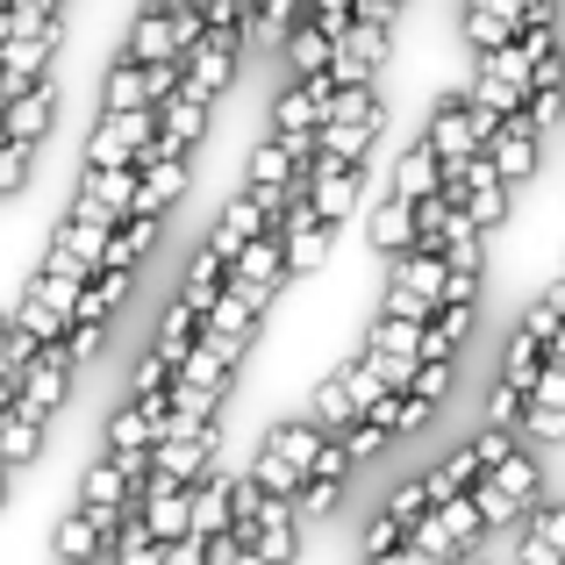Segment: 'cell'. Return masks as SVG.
<instances>
[{
	"mask_svg": "<svg viewBox=\"0 0 565 565\" xmlns=\"http://www.w3.org/2000/svg\"><path fill=\"white\" fill-rule=\"evenodd\" d=\"M530 86H537V65H530L523 36L494 43V51H472V86H466V94L480 100V108L515 115V108H530Z\"/></svg>",
	"mask_w": 565,
	"mask_h": 565,
	"instance_id": "7a4b0ae2",
	"label": "cell"
},
{
	"mask_svg": "<svg viewBox=\"0 0 565 565\" xmlns=\"http://www.w3.org/2000/svg\"><path fill=\"white\" fill-rule=\"evenodd\" d=\"M437 250H444V258H451V273H487V230H480V222L466 215V207H458V215L444 222Z\"/></svg>",
	"mask_w": 565,
	"mask_h": 565,
	"instance_id": "cb8c5ba5",
	"label": "cell"
},
{
	"mask_svg": "<svg viewBox=\"0 0 565 565\" xmlns=\"http://www.w3.org/2000/svg\"><path fill=\"white\" fill-rule=\"evenodd\" d=\"M279 51H287V79H308V72H330L337 36H330V22H322V14L308 8L301 22L287 29V43H279Z\"/></svg>",
	"mask_w": 565,
	"mask_h": 565,
	"instance_id": "2e32d148",
	"label": "cell"
},
{
	"mask_svg": "<svg viewBox=\"0 0 565 565\" xmlns=\"http://www.w3.org/2000/svg\"><path fill=\"white\" fill-rule=\"evenodd\" d=\"M308 14V0H258V14L244 22V36L250 43H287V29Z\"/></svg>",
	"mask_w": 565,
	"mask_h": 565,
	"instance_id": "1f68e13d",
	"label": "cell"
},
{
	"mask_svg": "<svg viewBox=\"0 0 565 565\" xmlns=\"http://www.w3.org/2000/svg\"><path fill=\"white\" fill-rule=\"evenodd\" d=\"M108 236H115V215H100V207H72L65 230H57V244L79 250L86 265H100V258H108Z\"/></svg>",
	"mask_w": 565,
	"mask_h": 565,
	"instance_id": "d4e9b609",
	"label": "cell"
},
{
	"mask_svg": "<svg viewBox=\"0 0 565 565\" xmlns=\"http://www.w3.org/2000/svg\"><path fill=\"white\" fill-rule=\"evenodd\" d=\"M86 565H115V558H86Z\"/></svg>",
	"mask_w": 565,
	"mask_h": 565,
	"instance_id": "f907efd6",
	"label": "cell"
},
{
	"mask_svg": "<svg viewBox=\"0 0 565 565\" xmlns=\"http://www.w3.org/2000/svg\"><path fill=\"white\" fill-rule=\"evenodd\" d=\"M509 565H565V552L552 537H537V530H523V537H515V558Z\"/></svg>",
	"mask_w": 565,
	"mask_h": 565,
	"instance_id": "7bdbcfd3",
	"label": "cell"
},
{
	"mask_svg": "<svg viewBox=\"0 0 565 565\" xmlns=\"http://www.w3.org/2000/svg\"><path fill=\"white\" fill-rule=\"evenodd\" d=\"M207 108H215V94H207V86H193V79H180V94L166 100V137L180 143V151H201V137H207Z\"/></svg>",
	"mask_w": 565,
	"mask_h": 565,
	"instance_id": "ffe728a7",
	"label": "cell"
},
{
	"mask_svg": "<svg viewBox=\"0 0 565 565\" xmlns=\"http://www.w3.org/2000/svg\"><path fill=\"white\" fill-rule=\"evenodd\" d=\"M244 22H207V36L193 43V57H186V79L193 86H207V94H230L236 86V65H244Z\"/></svg>",
	"mask_w": 565,
	"mask_h": 565,
	"instance_id": "9c48e42d",
	"label": "cell"
},
{
	"mask_svg": "<svg viewBox=\"0 0 565 565\" xmlns=\"http://www.w3.org/2000/svg\"><path fill=\"white\" fill-rule=\"evenodd\" d=\"M451 386H458V359H423L415 365V380H408V394H423V401H451Z\"/></svg>",
	"mask_w": 565,
	"mask_h": 565,
	"instance_id": "e575fe53",
	"label": "cell"
},
{
	"mask_svg": "<svg viewBox=\"0 0 565 565\" xmlns=\"http://www.w3.org/2000/svg\"><path fill=\"white\" fill-rule=\"evenodd\" d=\"M43 429H51V415H36V408H22V401H14V408L0 415V458H8L14 472L36 466V458H43Z\"/></svg>",
	"mask_w": 565,
	"mask_h": 565,
	"instance_id": "44dd1931",
	"label": "cell"
},
{
	"mask_svg": "<svg viewBox=\"0 0 565 565\" xmlns=\"http://www.w3.org/2000/svg\"><path fill=\"white\" fill-rule=\"evenodd\" d=\"M65 351L79 365H94L100 351H108V322H72V330H65Z\"/></svg>",
	"mask_w": 565,
	"mask_h": 565,
	"instance_id": "ab89813d",
	"label": "cell"
},
{
	"mask_svg": "<svg viewBox=\"0 0 565 565\" xmlns=\"http://www.w3.org/2000/svg\"><path fill=\"white\" fill-rule=\"evenodd\" d=\"M79 373H86V365L65 351V337H57V344H43L36 359L22 365V408H36V415H57V408L72 401V386H79Z\"/></svg>",
	"mask_w": 565,
	"mask_h": 565,
	"instance_id": "52a82bcc",
	"label": "cell"
},
{
	"mask_svg": "<svg viewBox=\"0 0 565 565\" xmlns=\"http://www.w3.org/2000/svg\"><path fill=\"white\" fill-rule=\"evenodd\" d=\"M472 565H480V558H472Z\"/></svg>",
	"mask_w": 565,
	"mask_h": 565,
	"instance_id": "f5cc1de1",
	"label": "cell"
},
{
	"mask_svg": "<svg viewBox=\"0 0 565 565\" xmlns=\"http://www.w3.org/2000/svg\"><path fill=\"white\" fill-rule=\"evenodd\" d=\"M523 530H537V537H552L565 552V501H537V509L523 515Z\"/></svg>",
	"mask_w": 565,
	"mask_h": 565,
	"instance_id": "b9f144b4",
	"label": "cell"
},
{
	"mask_svg": "<svg viewBox=\"0 0 565 565\" xmlns=\"http://www.w3.org/2000/svg\"><path fill=\"white\" fill-rule=\"evenodd\" d=\"M359 565H386V558H359Z\"/></svg>",
	"mask_w": 565,
	"mask_h": 565,
	"instance_id": "816d5d0a",
	"label": "cell"
},
{
	"mask_svg": "<svg viewBox=\"0 0 565 565\" xmlns=\"http://www.w3.org/2000/svg\"><path fill=\"white\" fill-rule=\"evenodd\" d=\"M8 359H14V316H0V373H8Z\"/></svg>",
	"mask_w": 565,
	"mask_h": 565,
	"instance_id": "c3c4849f",
	"label": "cell"
},
{
	"mask_svg": "<svg viewBox=\"0 0 565 565\" xmlns=\"http://www.w3.org/2000/svg\"><path fill=\"white\" fill-rule=\"evenodd\" d=\"M100 108H158L151 65H137V57H115L108 79H100Z\"/></svg>",
	"mask_w": 565,
	"mask_h": 565,
	"instance_id": "7402d4cb",
	"label": "cell"
},
{
	"mask_svg": "<svg viewBox=\"0 0 565 565\" xmlns=\"http://www.w3.org/2000/svg\"><path fill=\"white\" fill-rule=\"evenodd\" d=\"M294 501H301V515H337V501H344V480H322V472H308Z\"/></svg>",
	"mask_w": 565,
	"mask_h": 565,
	"instance_id": "f35d334b",
	"label": "cell"
},
{
	"mask_svg": "<svg viewBox=\"0 0 565 565\" xmlns=\"http://www.w3.org/2000/svg\"><path fill=\"white\" fill-rule=\"evenodd\" d=\"M386 509H394L401 523H423V515L437 509V494H429V480H401L394 494H386Z\"/></svg>",
	"mask_w": 565,
	"mask_h": 565,
	"instance_id": "74e56055",
	"label": "cell"
},
{
	"mask_svg": "<svg viewBox=\"0 0 565 565\" xmlns=\"http://www.w3.org/2000/svg\"><path fill=\"white\" fill-rule=\"evenodd\" d=\"M386 57H394V22L351 14V22H344V36H337L330 72H337V86H373L380 72H386Z\"/></svg>",
	"mask_w": 565,
	"mask_h": 565,
	"instance_id": "5b68a950",
	"label": "cell"
},
{
	"mask_svg": "<svg viewBox=\"0 0 565 565\" xmlns=\"http://www.w3.org/2000/svg\"><path fill=\"white\" fill-rule=\"evenodd\" d=\"M308 8H316L322 22H330V36H344V22L359 14V0H308Z\"/></svg>",
	"mask_w": 565,
	"mask_h": 565,
	"instance_id": "bcb514c9",
	"label": "cell"
},
{
	"mask_svg": "<svg viewBox=\"0 0 565 565\" xmlns=\"http://www.w3.org/2000/svg\"><path fill=\"white\" fill-rule=\"evenodd\" d=\"M344 444H351V451H359V466H365V458H380V451H386V444H394V429H380V423H373V415H359V423H351V429H344Z\"/></svg>",
	"mask_w": 565,
	"mask_h": 565,
	"instance_id": "60d3db41",
	"label": "cell"
},
{
	"mask_svg": "<svg viewBox=\"0 0 565 565\" xmlns=\"http://www.w3.org/2000/svg\"><path fill=\"white\" fill-rule=\"evenodd\" d=\"M258 558L265 565H294L301 558V501L294 494H265V509H258Z\"/></svg>",
	"mask_w": 565,
	"mask_h": 565,
	"instance_id": "5bb4252c",
	"label": "cell"
},
{
	"mask_svg": "<svg viewBox=\"0 0 565 565\" xmlns=\"http://www.w3.org/2000/svg\"><path fill=\"white\" fill-rule=\"evenodd\" d=\"M458 36H466V43H472V51H494V43H509V36H515V29H509V22H501V14H494V8H480V0H458Z\"/></svg>",
	"mask_w": 565,
	"mask_h": 565,
	"instance_id": "d6a6232c",
	"label": "cell"
},
{
	"mask_svg": "<svg viewBox=\"0 0 565 565\" xmlns=\"http://www.w3.org/2000/svg\"><path fill=\"white\" fill-rule=\"evenodd\" d=\"M308 193H316V207H322L330 222L359 215V201H365V166H308Z\"/></svg>",
	"mask_w": 565,
	"mask_h": 565,
	"instance_id": "ac0fdd59",
	"label": "cell"
},
{
	"mask_svg": "<svg viewBox=\"0 0 565 565\" xmlns=\"http://www.w3.org/2000/svg\"><path fill=\"white\" fill-rule=\"evenodd\" d=\"M472 501H480V515H487V530H509V523H515V530H523V515H530V509H523V501H515V494H509V487H501V480H494V472H480V480H472Z\"/></svg>",
	"mask_w": 565,
	"mask_h": 565,
	"instance_id": "4dcf8cb0",
	"label": "cell"
},
{
	"mask_svg": "<svg viewBox=\"0 0 565 565\" xmlns=\"http://www.w3.org/2000/svg\"><path fill=\"white\" fill-rule=\"evenodd\" d=\"M201 330L215 337L222 351H236V359H244V351H250V337H258V308H250L236 287H222L215 301H207V322H201Z\"/></svg>",
	"mask_w": 565,
	"mask_h": 565,
	"instance_id": "e0dca14e",
	"label": "cell"
},
{
	"mask_svg": "<svg viewBox=\"0 0 565 565\" xmlns=\"http://www.w3.org/2000/svg\"><path fill=\"white\" fill-rule=\"evenodd\" d=\"M158 129H166V108H100L94 137H86V158L94 166H143Z\"/></svg>",
	"mask_w": 565,
	"mask_h": 565,
	"instance_id": "277c9868",
	"label": "cell"
},
{
	"mask_svg": "<svg viewBox=\"0 0 565 565\" xmlns=\"http://www.w3.org/2000/svg\"><path fill=\"white\" fill-rule=\"evenodd\" d=\"M51 122H57V79L43 72L36 86H22V94L8 100V137H29V143H43V137H51Z\"/></svg>",
	"mask_w": 565,
	"mask_h": 565,
	"instance_id": "d6986e66",
	"label": "cell"
},
{
	"mask_svg": "<svg viewBox=\"0 0 565 565\" xmlns=\"http://www.w3.org/2000/svg\"><path fill=\"white\" fill-rule=\"evenodd\" d=\"M380 394H386L380 365L359 351V359H344V365H330V373H322V386H316V408H308V415H316L322 429H337V437H344V429L359 423V415L373 408Z\"/></svg>",
	"mask_w": 565,
	"mask_h": 565,
	"instance_id": "3957f363",
	"label": "cell"
},
{
	"mask_svg": "<svg viewBox=\"0 0 565 565\" xmlns=\"http://www.w3.org/2000/svg\"><path fill=\"white\" fill-rule=\"evenodd\" d=\"M401 8L408 0H359V14H373V22H401Z\"/></svg>",
	"mask_w": 565,
	"mask_h": 565,
	"instance_id": "7dc6e473",
	"label": "cell"
},
{
	"mask_svg": "<svg viewBox=\"0 0 565 565\" xmlns=\"http://www.w3.org/2000/svg\"><path fill=\"white\" fill-rule=\"evenodd\" d=\"M365 351H373V359H423V322H408V316H373Z\"/></svg>",
	"mask_w": 565,
	"mask_h": 565,
	"instance_id": "484cf974",
	"label": "cell"
},
{
	"mask_svg": "<svg viewBox=\"0 0 565 565\" xmlns=\"http://www.w3.org/2000/svg\"><path fill=\"white\" fill-rule=\"evenodd\" d=\"M137 509H143V523H151V537L172 544V537H186V530H193V487H180V480H143Z\"/></svg>",
	"mask_w": 565,
	"mask_h": 565,
	"instance_id": "9a60e30c",
	"label": "cell"
},
{
	"mask_svg": "<svg viewBox=\"0 0 565 565\" xmlns=\"http://www.w3.org/2000/svg\"><path fill=\"white\" fill-rule=\"evenodd\" d=\"M166 565H207V537H193V530H186V537H172L166 544Z\"/></svg>",
	"mask_w": 565,
	"mask_h": 565,
	"instance_id": "ee69618b",
	"label": "cell"
},
{
	"mask_svg": "<svg viewBox=\"0 0 565 565\" xmlns=\"http://www.w3.org/2000/svg\"><path fill=\"white\" fill-rule=\"evenodd\" d=\"M487 158H494V172H501L509 186L537 180V166H544V129L530 122V108L501 115V122H494V137H487Z\"/></svg>",
	"mask_w": 565,
	"mask_h": 565,
	"instance_id": "ba28073f",
	"label": "cell"
},
{
	"mask_svg": "<svg viewBox=\"0 0 565 565\" xmlns=\"http://www.w3.org/2000/svg\"><path fill=\"white\" fill-rule=\"evenodd\" d=\"M494 480L509 487V494L523 501V509H537V501H544V472H537V458H530V444H515V451L501 458V466H494Z\"/></svg>",
	"mask_w": 565,
	"mask_h": 565,
	"instance_id": "f1b7e54d",
	"label": "cell"
},
{
	"mask_svg": "<svg viewBox=\"0 0 565 565\" xmlns=\"http://www.w3.org/2000/svg\"><path fill=\"white\" fill-rule=\"evenodd\" d=\"M108 537H115L108 515L86 509V501H72V509L57 515V530H51V552H57V565H86V558L108 552Z\"/></svg>",
	"mask_w": 565,
	"mask_h": 565,
	"instance_id": "7c38bea8",
	"label": "cell"
},
{
	"mask_svg": "<svg viewBox=\"0 0 565 565\" xmlns=\"http://www.w3.org/2000/svg\"><path fill=\"white\" fill-rule=\"evenodd\" d=\"M380 316L429 322V316H437V301H429V294H415V287H401V279H386V294H380Z\"/></svg>",
	"mask_w": 565,
	"mask_h": 565,
	"instance_id": "8d00e7d4",
	"label": "cell"
},
{
	"mask_svg": "<svg viewBox=\"0 0 565 565\" xmlns=\"http://www.w3.org/2000/svg\"><path fill=\"white\" fill-rule=\"evenodd\" d=\"M29 166H36V143H29V137H8V143H0V201H8V193H22Z\"/></svg>",
	"mask_w": 565,
	"mask_h": 565,
	"instance_id": "d590c367",
	"label": "cell"
},
{
	"mask_svg": "<svg viewBox=\"0 0 565 565\" xmlns=\"http://www.w3.org/2000/svg\"><path fill=\"white\" fill-rule=\"evenodd\" d=\"M365 244L380 250V258H394V250H408V244H423V222H415V193H401V186H386L373 207H365Z\"/></svg>",
	"mask_w": 565,
	"mask_h": 565,
	"instance_id": "8fae6325",
	"label": "cell"
},
{
	"mask_svg": "<svg viewBox=\"0 0 565 565\" xmlns=\"http://www.w3.org/2000/svg\"><path fill=\"white\" fill-rule=\"evenodd\" d=\"M401 544H408V523H401V515H394V509L380 501V515H373V523L359 530V558H394Z\"/></svg>",
	"mask_w": 565,
	"mask_h": 565,
	"instance_id": "836d02e7",
	"label": "cell"
},
{
	"mask_svg": "<svg viewBox=\"0 0 565 565\" xmlns=\"http://www.w3.org/2000/svg\"><path fill=\"white\" fill-rule=\"evenodd\" d=\"M394 186H401V193H415V201H423V193H444V158L429 151V137H415L408 151H401Z\"/></svg>",
	"mask_w": 565,
	"mask_h": 565,
	"instance_id": "83f0119b",
	"label": "cell"
},
{
	"mask_svg": "<svg viewBox=\"0 0 565 565\" xmlns=\"http://www.w3.org/2000/svg\"><path fill=\"white\" fill-rule=\"evenodd\" d=\"M330 437V429L316 423V415H294V423H273L258 444V458H250V472H258L265 494H301L308 466H316V444Z\"/></svg>",
	"mask_w": 565,
	"mask_h": 565,
	"instance_id": "6da1fadb",
	"label": "cell"
},
{
	"mask_svg": "<svg viewBox=\"0 0 565 565\" xmlns=\"http://www.w3.org/2000/svg\"><path fill=\"white\" fill-rule=\"evenodd\" d=\"M201 8H207V22H250L258 0H201Z\"/></svg>",
	"mask_w": 565,
	"mask_h": 565,
	"instance_id": "f6af8a7d",
	"label": "cell"
},
{
	"mask_svg": "<svg viewBox=\"0 0 565 565\" xmlns=\"http://www.w3.org/2000/svg\"><path fill=\"white\" fill-rule=\"evenodd\" d=\"M337 100V72H308V79H287L273 94V137H294V129H322Z\"/></svg>",
	"mask_w": 565,
	"mask_h": 565,
	"instance_id": "30bf717a",
	"label": "cell"
},
{
	"mask_svg": "<svg viewBox=\"0 0 565 565\" xmlns=\"http://www.w3.org/2000/svg\"><path fill=\"white\" fill-rule=\"evenodd\" d=\"M158 230H166V215H122V222H115V236H108V265L137 273V265L158 250Z\"/></svg>",
	"mask_w": 565,
	"mask_h": 565,
	"instance_id": "603a6c76",
	"label": "cell"
},
{
	"mask_svg": "<svg viewBox=\"0 0 565 565\" xmlns=\"http://www.w3.org/2000/svg\"><path fill=\"white\" fill-rule=\"evenodd\" d=\"M129 201H137V166H94V158L79 166V193H72V207H100V215L122 222Z\"/></svg>",
	"mask_w": 565,
	"mask_h": 565,
	"instance_id": "4fadbf2b",
	"label": "cell"
},
{
	"mask_svg": "<svg viewBox=\"0 0 565 565\" xmlns=\"http://www.w3.org/2000/svg\"><path fill=\"white\" fill-rule=\"evenodd\" d=\"M222 287H230V258H222V250L215 244H201V250H193V258H186V273H180V294H186V301H215V294Z\"/></svg>",
	"mask_w": 565,
	"mask_h": 565,
	"instance_id": "4316f807",
	"label": "cell"
},
{
	"mask_svg": "<svg viewBox=\"0 0 565 565\" xmlns=\"http://www.w3.org/2000/svg\"><path fill=\"white\" fill-rule=\"evenodd\" d=\"M287 279H294V273H287V236H279V230L250 236V244L236 250V265H230V287L244 294V301L258 308V316H265V308H273V294L287 287Z\"/></svg>",
	"mask_w": 565,
	"mask_h": 565,
	"instance_id": "8992f818",
	"label": "cell"
},
{
	"mask_svg": "<svg viewBox=\"0 0 565 565\" xmlns=\"http://www.w3.org/2000/svg\"><path fill=\"white\" fill-rule=\"evenodd\" d=\"M480 458H472V444H466V451H451V458H437V466H429L423 472V480H429V494H437V501H451V494H466V487L472 480H480Z\"/></svg>",
	"mask_w": 565,
	"mask_h": 565,
	"instance_id": "f546056e",
	"label": "cell"
},
{
	"mask_svg": "<svg viewBox=\"0 0 565 565\" xmlns=\"http://www.w3.org/2000/svg\"><path fill=\"white\" fill-rule=\"evenodd\" d=\"M8 14H14V0H0V36H8Z\"/></svg>",
	"mask_w": 565,
	"mask_h": 565,
	"instance_id": "681fc988",
	"label": "cell"
}]
</instances>
